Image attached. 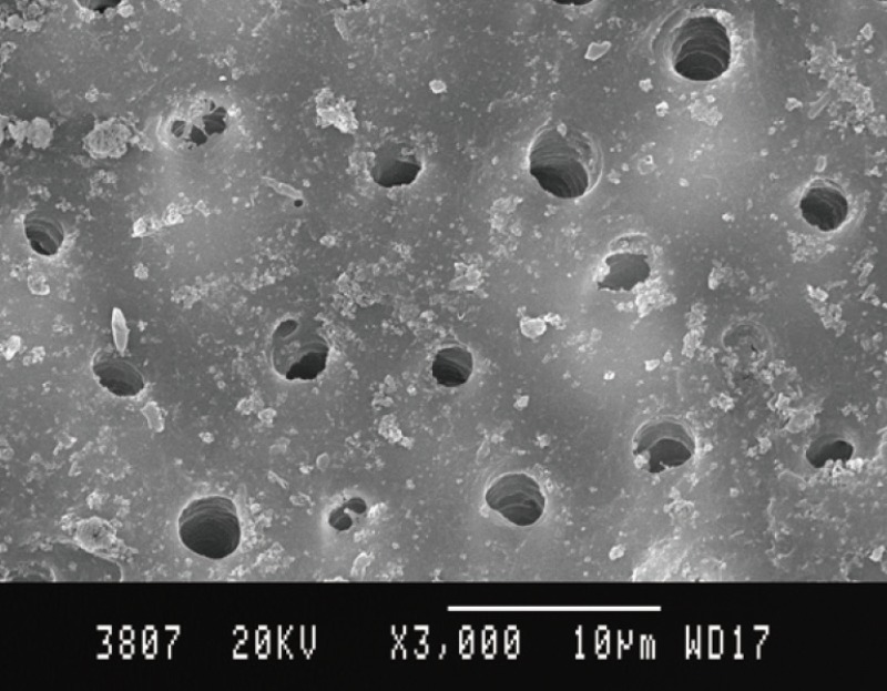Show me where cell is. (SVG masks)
I'll return each instance as SVG.
<instances>
[{"mask_svg":"<svg viewBox=\"0 0 887 691\" xmlns=\"http://www.w3.org/2000/svg\"><path fill=\"white\" fill-rule=\"evenodd\" d=\"M529 173L550 195L574 200L597 184L602 154L588 132L558 122L544 126L534 138L528 154Z\"/></svg>","mask_w":887,"mask_h":691,"instance_id":"obj_1","label":"cell"},{"mask_svg":"<svg viewBox=\"0 0 887 691\" xmlns=\"http://www.w3.org/2000/svg\"><path fill=\"white\" fill-rule=\"evenodd\" d=\"M670 63L680 77L707 82L721 78L732 61V42L725 24L707 11L684 18L672 32Z\"/></svg>","mask_w":887,"mask_h":691,"instance_id":"obj_2","label":"cell"},{"mask_svg":"<svg viewBox=\"0 0 887 691\" xmlns=\"http://www.w3.org/2000/svg\"><path fill=\"white\" fill-rule=\"evenodd\" d=\"M177 534L183 546L195 555L212 560L227 558L241 541L236 507L221 496L194 499L180 514Z\"/></svg>","mask_w":887,"mask_h":691,"instance_id":"obj_3","label":"cell"},{"mask_svg":"<svg viewBox=\"0 0 887 691\" xmlns=\"http://www.w3.org/2000/svg\"><path fill=\"white\" fill-rule=\"evenodd\" d=\"M328 356V342L312 318L283 319L272 334V365L287 380L316 379L325 370Z\"/></svg>","mask_w":887,"mask_h":691,"instance_id":"obj_4","label":"cell"},{"mask_svg":"<svg viewBox=\"0 0 887 691\" xmlns=\"http://www.w3.org/2000/svg\"><path fill=\"white\" fill-rule=\"evenodd\" d=\"M653 261V250L644 236H621L604 256L595 276V285L601 291L631 292L650 278Z\"/></svg>","mask_w":887,"mask_h":691,"instance_id":"obj_5","label":"cell"},{"mask_svg":"<svg viewBox=\"0 0 887 691\" xmlns=\"http://www.w3.org/2000/svg\"><path fill=\"white\" fill-rule=\"evenodd\" d=\"M488 507L518 527L538 522L546 510V496L538 481L524 472H507L487 488Z\"/></svg>","mask_w":887,"mask_h":691,"instance_id":"obj_6","label":"cell"},{"mask_svg":"<svg viewBox=\"0 0 887 691\" xmlns=\"http://www.w3.org/2000/svg\"><path fill=\"white\" fill-rule=\"evenodd\" d=\"M691 439L685 427L675 419L652 420L641 428L634 440V454L650 471H660L689 458Z\"/></svg>","mask_w":887,"mask_h":691,"instance_id":"obj_7","label":"cell"},{"mask_svg":"<svg viewBox=\"0 0 887 691\" xmlns=\"http://www.w3.org/2000/svg\"><path fill=\"white\" fill-rule=\"evenodd\" d=\"M799 211L803 220L820 232L838 230L847 220L849 203L843 189L829 179L812 181L802 193Z\"/></svg>","mask_w":887,"mask_h":691,"instance_id":"obj_8","label":"cell"},{"mask_svg":"<svg viewBox=\"0 0 887 691\" xmlns=\"http://www.w3.org/2000/svg\"><path fill=\"white\" fill-rule=\"evenodd\" d=\"M421 170L416 152L407 144L389 142L381 145L369 166L373 180L385 187L412 183Z\"/></svg>","mask_w":887,"mask_h":691,"instance_id":"obj_9","label":"cell"},{"mask_svg":"<svg viewBox=\"0 0 887 691\" xmlns=\"http://www.w3.org/2000/svg\"><path fill=\"white\" fill-rule=\"evenodd\" d=\"M99 384L119 397L137 395L145 385L140 369L130 360L118 355H101L92 365Z\"/></svg>","mask_w":887,"mask_h":691,"instance_id":"obj_10","label":"cell"},{"mask_svg":"<svg viewBox=\"0 0 887 691\" xmlns=\"http://www.w3.org/2000/svg\"><path fill=\"white\" fill-rule=\"evenodd\" d=\"M473 372L472 354L461 346L440 348L431 363V375L437 384L455 388L465 385Z\"/></svg>","mask_w":887,"mask_h":691,"instance_id":"obj_11","label":"cell"},{"mask_svg":"<svg viewBox=\"0 0 887 691\" xmlns=\"http://www.w3.org/2000/svg\"><path fill=\"white\" fill-rule=\"evenodd\" d=\"M225 110L213 102L204 103L190 115L180 121L177 133L192 143H203L208 138L220 134L226 126Z\"/></svg>","mask_w":887,"mask_h":691,"instance_id":"obj_12","label":"cell"},{"mask_svg":"<svg viewBox=\"0 0 887 691\" xmlns=\"http://www.w3.org/2000/svg\"><path fill=\"white\" fill-rule=\"evenodd\" d=\"M24 234L31 248L42 256L54 255L63 242L62 227L41 214H30L26 219Z\"/></svg>","mask_w":887,"mask_h":691,"instance_id":"obj_13","label":"cell"},{"mask_svg":"<svg viewBox=\"0 0 887 691\" xmlns=\"http://www.w3.org/2000/svg\"><path fill=\"white\" fill-rule=\"evenodd\" d=\"M329 522L333 527L339 530H346L353 524L350 517H348L346 514H341L340 516L333 514L332 519H329Z\"/></svg>","mask_w":887,"mask_h":691,"instance_id":"obj_14","label":"cell"}]
</instances>
